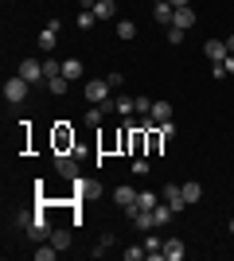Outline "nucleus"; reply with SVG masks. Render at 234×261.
I'll return each mask as SVG.
<instances>
[{
    "label": "nucleus",
    "mask_w": 234,
    "mask_h": 261,
    "mask_svg": "<svg viewBox=\"0 0 234 261\" xmlns=\"http://www.w3.org/2000/svg\"><path fill=\"white\" fill-rule=\"evenodd\" d=\"M59 32H63V23H59V20H51V23L43 28V32H39V47H43V51H55Z\"/></svg>",
    "instance_id": "obj_5"
},
{
    "label": "nucleus",
    "mask_w": 234,
    "mask_h": 261,
    "mask_svg": "<svg viewBox=\"0 0 234 261\" xmlns=\"http://www.w3.org/2000/svg\"><path fill=\"white\" fill-rule=\"evenodd\" d=\"M199 199H203V187L199 184H184V203H188V207H195Z\"/></svg>",
    "instance_id": "obj_18"
},
{
    "label": "nucleus",
    "mask_w": 234,
    "mask_h": 261,
    "mask_svg": "<svg viewBox=\"0 0 234 261\" xmlns=\"http://www.w3.org/2000/svg\"><path fill=\"white\" fill-rule=\"evenodd\" d=\"M94 23H98L94 12H78V28H94Z\"/></svg>",
    "instance_id": "obj_30"
},
{
    "label": "nucleus",
    "mask_w": 234,
    "mask_h": 261,
    "mask_svg": "<svg viewBox=\"0 0 234 261\" xmlns=\"http://www.w3.org/2000/svg\"><path fill=\"white\" fill-rule=\"evenodd\" d=\"M47 242H51L55 250H67V246H70V230H51V238H47Z\"/></svg>",
    "instance_id": "obj_19"
},
{
    "label": "nucleus",
    "mask_w": 234,
    "mask_h": 261,
    "mask_svg": "<svg viewBox=\"0 0 234 261\" xmlns=\"http://www.w3.org/2000/svg\"><path fill=\"white\" fill-rule=\"evenodd\" d=\"M184 253H188V250H184V242H179V238H168V242H164V257H168V261H179Z\"/></svg>",
    "instance_id": "obj_16"
},
{
    "label": "nucleus",
    "mask_w": 234,
    "mask_h": 261,
    "mask_svg": "<svg viewBox=\"0 0 234 261\" xmlns=\"http://www.w3.org/2000/svg\"><path fill=\"white\" fill-rule=\"evenodd\" d=\"M137 113H152V101H148V98H137Z\"/></svg>",
    "instance_id": "obj_34"
},
{
    "label": "nucleus",
    "mask_w": 234,
    "mask_h": 261,
    "mask_svg": "<svg viewBox=\"0 0 234 261\" xmlns=\"http://www.w3.org/2000/svg\"><path fill=\"white\" fill-rule=\"evenodd\" d=\"M133 175H148V160H133Z\"/></svg>",
    "instance_id": "obj_33"
},
{
    "label": "nucleus",
    "mask_w": 234,
    "mask_h": 261,
    "mask_svg": "<svg viewBox=\"0 0 234 261\" xmlns=\"http://www.w3.org/2000/svg\"><path fill=\"white\" fill-rule=\"evenodd\" d=\"M82 74H86V66L78 63V59H63V78H67V82H78Z\"/></svg>",
    "instance_id": "obj_12"
},
{
    "label": "nucleus",
    "mask_w": 234,
    "mask_h": 261,
    "mask_svg": "<svg viewBox=\"0 0 234 261\" xmlns=\"http://www.w3.org/2000/svg\"><path fill=\"white\" fill-rule=\"evenodd\" d=\"M113 109H117L121 117H129V113H133V109H137V98H125V94H121V98L113 101Z\"/></svg>",
    "instance_id": "obj_20"
},
{
    "label": "nucleus",
    "mask_w": 234,
    "mask_h": 261,
    "mask_svg": "<svg viewBox=\"0 0 234 261\" xmlns=\"http://www.w3.org/2000/svg\"><path fill=\"white\" fill-rule=\"evenodd\" d=\"M152 218H156V226H164V222H172V218H176V211H172L164 199H160V203L152 207Z\"/></svg>",
    "instance_id": "obj_15"
},
{
    "label": "nucleus",
    "mask_w": 234,
    "mask_h": 261,
    "mask_svg": "<svg viewBox=\"0 0 234 261\" xmlns=\"http://www.w3.org/2000/svg\"><path fill=\"white\" fill-rule=\"evenodd\" d=\"M172 23H176V28H184V32H188L191 23H195V8H191V4H184V8H176V20H172Z\"/></svg>",
    "instance_id": "obj_13"
},
{
    "label": "nucleus",
    "mask_w": 234,
    "mask_h": 261,
    "mask_svg": "<svg viewBox=\"0 0 234 261\" xmlns=\"http://www.w3.org/2000/svg\"><path fill=\"white\" fill-rule=\"evenodd\" d=\"M101 113H106V106H101V109L90 106V109H86V125H94V129H98V125H101Z\"/></svg>",
    "instance_id": "obj_25"
},
{
    "label": "nucleus",
    "mask_w": 234,
    "mask_h": 261,
    "mask_svg": "<svg viewBox=\"0 0 234 261\" xmlns=\"http://www.w3.org/2000/svg\"><path fill=\"white\" fill-rule=\"evenodd\" d=\"M28 86H32V82H28V78H20V74H12L8 82H4V98H8L12 106H20V101L28 98Z\"/></svg>",
    "instance_id": "obj_2"
},
{
    "label": "nucleus",
    "mask_w": 234,
    "mask_h": 261,
    "mask_svg": "<svg viewBox=\"0 0 234 261\" xmlns=\"http://www.w3.org/2000/svg\"><path fill=\"white\" fill-rule=\"evenodd\" d=\"M70 187H74V199H98V184H94V179L74 175V179H70Z\"/></svg>",
    "instance_id": "obj_6"
},
{
    "label": "nucleus",
    "mask_w": 234,
    "mask_h": 261,
    "mask_svg": "<svg viewBox=\"0 0 234 261\" xmlns=\"http://www.w3.org/2000/svg\"><path fill=\"white\" fill-rule=\"evenodd\" d=\"M117 35H121V39H133V35H137V23L133 20H117Z\"/></svg>",
    "instance_id": "obj_24"
},
{
    "label": "nucleus",
    "mask_w": 234,
    "mask_h": 261,
    "mask_svg": "<svg viewBox=\"0 0 234 261\" xmlns=\"http://www.w3.org/2000/svg\"><path fill=\"white\" fill-rule=\"evenodd\" d=\"M55 257H59V250H55V246H51V242H47V246L39 242V250H35V261H55Z\"/></svg>",
    "instance_id": "obj_22"
},
{
    "label": "nucleus",
    "mask_w": 234,
    "mask_h": 261,
    "mask_svg": "<svg viewBox=\"0 0 234 261\" xmlns=\"http://www.w3.org/2000/svg\"><path fill=\"white\" fill-rule=\"evenodd\" d=\"M110 90H113V86L106 82V78H90L82 94H86V101H90V106H106V98H110Z\"/></svg>",
    "instance_id": "obj_1"
},
{
    "label": "nucleus",
    "mask_w": 234,
    "mask_h": 261,
    "mask_svg": "<svg viewBox=\"0 0 234 261\" xmlns=\"http://www.w3.org/2000/svg\"><path fill=\"white\" fill-rule=\"evenodd\" d=\"M226 51H230V55H234V35H226Z\"/></svg>",
    "instance_id": "obj_36"
},
{
    "label": "nucleus",
    "mask_w": 234,
    "mask_h": 261,
    "mask_svg": "<svg viewBox=\"0 0 234 261\" xmlns=\"http://www.w3.org/2000/svg\"><path fill=\"white\" fill-rule=\"evenodd\" d=\"M156 203H160V199H156L152 191H137V207H141V211H152Z\"/></svg>",
    "instance_id": "obj_21"
},
{
    "label": "nucleus",
    "mask_w": 234,
    "mask_h": 261,
    "mask_svg": "<svg viewBox=\"0 0 234 261\" xmlns=\"http://www.w3.org/2000/svg\"><path fill=\"white\" fill-rule=\"evenodd\" d=\"M94 16H98V20H113V16H117V4H113V0H94Z\"/></svg>",
    "instance_id": "obj_14"
},
{
    "label": "nucleus",
    "mask_w": 234,
    "mask_h": 261,
    "mask_svg": "<svg viewBox=\"0 0 234 261\" xmlns=\"http://www.w3.org/2000/svg\"><path fill=\"white\" fill-rule=\"evenodd\" d=\"M141 257H148L145 246H129V250H125V261H141Z\"/></svg>",
    "instance_id": "obj_27"
},
{
    "label": "nucleus",
    "mask_w": 234,
    "mask_h": 261,
    "mask_svg": "<svg viewBox=\"0 0 234 261\" xmlns=\"http://www.w3.org/2000/svg\"><path fill=\"white\" fill-rule=\"evenodd\" d=\"M164 203L176 211V215L188 207V203H184V184H164Z\"/></svg>",
    "instance_id": "obj_4"
},
{
    "label": "nucleus",
    "mask_w": 234,
    "mask_h": 261,
    "mask_svg": "<svg viewBox=\"0 0 234 261\" xmlns=\"http://www.w3.org/2000/svg\"><path fill=\"white\" fill-rule=\"evenodd\" d=\"M55 168H59V175H67V179H74V175H78V160L70 152H59L55 156Z\"/></svg>",
    "instance_id": "obj_8"
},
{
    "label": "nucleus",
    "mask_w": 234,
    "mask_h": 261,
    "mask_svg": "<svg viewBox=\"0 0 234 261\" xmlns=\"http://www.w3.org/2000/svg\"><path fill=\"white\" fill-rule=\"evenodd\" d=\"M152 16H156V23H164V28H168V23L176 20V4L164 0V4H156V8H152Z\"/></svg>",
    "instance_id": "obj_11"
},
{
    "label": "nucleus",
    "mask_w": 234,
    "mask_h": 261,
    "mask_svg": "<svg viewBox=\"0 0 234 261\" xmlns=\"http://www.w3.org/2000/svg\"><path fill=\"white\" fill-rule=\"evenodd\" d=\"M113 203L125 207V211H133L137 207V191H133V187H113Z\"/></svg>",
    "instance_id": "obj_10"
},
{
    "label": "nucleus",
    "mask_w": 234,
    "mask_h": 261,
    "mask_svg": "<svg viewBox=\"0 0 234 261\" xmlns=\"http://www.w3.org/2000/svg\"><path fill=\"white\" fill-rule=\"evenodd\" d=\"M226 226H230V234H234V218H230V222H226Z\"/></svg>",
    "instance_id": "obj_38"
},
{
    "label": "nucleus",
    "mask_w": 234,
    "mask_h": 261,
    "mask_svg": "<svg viewBox=\"0 0 234 261\" xmlns=\"http://www.w3.org/2000/svg\"><path fill=\"white\" fill-rule=\"evenodd\" d=\"M172 4H176V8H184V4H191V0H172Z\"/></svg>",
    "instance_id": "obj_37"
},
{
    "label": "nucleus",
    "mask_w": 234,
    "mask_h": 261,
    "mask_svg": "<svg viewBox=\"0 0 234 261\" xmlns=\"http://www.w3.org/2000/svg\"><path fill=\"white\" fill-rule=\"evenodd\" d=\"M168 43H184V28H176V23H168Z\"/></svg>",
    "instance_id": "obj_29"
},
{
    "label": "nucleus",
    "mask_w": 234,
    "mask_h": 261,
    "mask_svg": "<svg viewBox=\"0 0 234 261\" xmlns=\"http://www.w3.org/2000/svg\"><path fill=\"white\" fill-rule=\"evenodd\" d=\"M203 55H207L211 63H223V59H226L230 51H226V43H223V39H207V43H203Z\"/></svg>",
    "instance_id": "obj_9"
},
{
    "label": "nucleus",
    "mask_w": 234,
    "mask_h": 261,
    "mask_svg": "<svg viewBox=\"0 0 234 261\" xmlns=\"http://www.w3.org/2000/svg\"><path fill=\"white\" fill-rule=\"evenodd\" d=\"M156 129H160V137H164V141H172V137H176V125H172V121H160Z\"/></svg>",
    "instance_id": "obj_31"
},
{
    "label": "nucleus",
    "mask_w": 234,
    "mask_h": 261,
    "mask_svg": "<svg viewBox=\"0 0 234 261\" xmlns=\"http://www.w3.org/2000/svg\"><path fill=\"white\" fill-rule=\"evenodd\" d=\"M16 74H20V78H28L32 86H43V82H47V74H43V63H39V59H23Z\"/></svg>",
    "instance_id": "obj_3"
},
{
    "label": "nucleus",
    "mask_w": 234,
    "mask_h": 261,
    "mask_svg": "<svg viewBox=\"0 0 234 261\" xmlns=\"http://www.w3.org/2000/svg\"><path fill=\"white\" fill-rule=\"evenodd\" d=\"M32 218H35V215H28V211H16V218H12V222H16L20 230H28V226H32Z\"/></svg>",
    "instance_id": "obj_28"
},
{
    "label": "nucleus",
    "mask_w": 234,
    "mask_h": 261,
    "mask_svg": "<svg viewBox=\"0 0 234 261\" xmlns=\"http://www.w3.org/2000/svg\"><path fill=\"white\" fill-rule=\"evenodd\" d=\"M43 74H47V78H59V74H63V63H55V59H47V63H43Z\"/></svg>",
    "instance_id": "obj_26"
},
{
    "label": "nucleus",
    "mask_w": 234,
    "mask_h": 261,
    "mask_svg": "<svg viewBox=\"0 0 234 261\" xmlns=\"http://www.w3.org/2000/svg\"><path fill=\"white\" fill-rule=\"evenodd\" d=\"M28 234H32L35 242H43V238H51V222H47V215L39 211V215L32 218V226H28Z\"/></svg>",
    "instance_id": "obj_7"
},
{
    "label": "nucleus",
    "mask_w": 234,
    "mask_h": 261,
    "mask_svg": "<svg viewBox=\"0 0 234 261\" xmlns=\"http://www.w3.org/2000/svg\"><path fill=\"white\" fill-rule=\"evenodd\" d=\"M223 66H226V74H234V55H226V59H223Z\"/></svg>",
    "instance_id": "obj_35"
},
{
    "label": "nucleus",
    "mask_w": 234,
    "mask_h": 261,
    "mask_svg": "<svg viewBox=\"0 0 234 261\" xmlns=\"http://www.w3.org/2000/svg\"><path fill=\"white\" fill-rule=\"evenodd\" d=\"M148 117H152L156 125H160V121H172V106H168V101H152V113H148Z\"/></svg>",
    "instance_id": "obj_17"
},
{
    "label": "nucleus",
    "mask_w": 234,
    "mask_h": 261,
    "mask_svg": "<svg viewBox=\"0 0 234 261\" xmlns=\"http://www.w3.org/2000/svg\"><path fill=\"white\" fill-rule=\"evenodd\" d=\"M43 86L51 90V94H67V86H70V82H67V78H63V74H59V78H47Z\"/></svg>",
    "instance_id": "obj_23"
},
{
    "label": "nucleus",
    "mask_w": 234,
    "mask_h": 261,
    "mask_svg": "<svg viewBox=\"0 0 234 261\" xmlns=\"http://www.w3.org/2000/svg\"><path fill=\"white\" fill-rule=\"evenodd\" d=\"M106 82H110V86H113V90H117V86H125V74H121V70H113V74H110V78H106Z\"/></svg>",
    "instance_id": "obj_32"
}]
</instances>
